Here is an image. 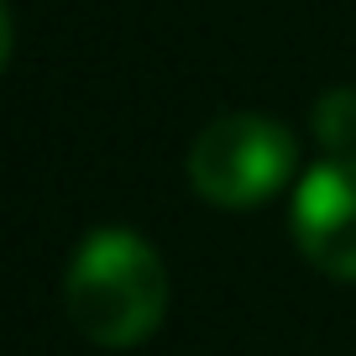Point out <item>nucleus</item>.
<instances>
[{
    "instance_id": "obj_1",
    "label": "nucleus",
    "mask_w": 356,
    "mask_h": 356,
    "mask_svg": "<svg viewBox=\"0 0 356 356\" xmlns=\"http://www.w3.org/2000/svg\"><path fill=\"white\" fill-rule=\"evenodd\" d=\"M63 304L79 335H89L105 351L142 346L168 314L163 257L136 231L105 225L74 246V262L63 273Z\"/></svg>"
},
{
    "instance_id": "obj_2",
    "label": "nucleus",
    "mask_w": 356,
    "mask_h": 356,
    "mask_svg": "<svg viewBox=\"0 0 356 356\" xmlns=\"http://www.w3.org/2000/svg\"><path fill=\"white\" fill-rule=\"evenodd\" d=\"M299 147H293L289 126L273 115H220L210 121L189 147V184L200 200L220 204V210H246L262 204L289 184Z\"/></svg>"
},
{
    "instance_id": "obj_3",
    "label": "nucleus",
    "mask_w": 356,
    "mask_h": 356,
    "mask_svg": "<svg viewBox=\"0 0 356 356\" xmlns=\"http://www.w3.org/2000/svg\"><path fill=\"white\" fill-rule=\"evenodd\" d=\"M293 241L320 273L356 283V157H325L299 178Z\"/></svg>"
},
{
    "instance_id": "obj_4",
    "label": "nucleus",
    "mask_w": 356,
    "mask_h": 356,
    "mask_svg": "<svg viewBox=\"0 0 356 356\" xmlns=\"http://www.w3.org/2000/svg\"><path fill=\"white\" fill-rule=\"evenodd\" d=\"M314 126H320V142L335 157H351L356 152V89H330L314 105Z\"/></svg>"
},
{
    "instance_id": "obj_5",
    "label": "nucleus",
    "mask_w": 356,
    "mask_h": 356,
    "mask_svg": "<svg viewBox=\"0 0 356 356\" xmlns=\"http://www.w3.org/2000/svg\"><path fill=\"white\" fill-rule=\"evenodd\" d=\"M11 58V16H6V0H0V68Z\"/></svg>"
}]
</instances>
